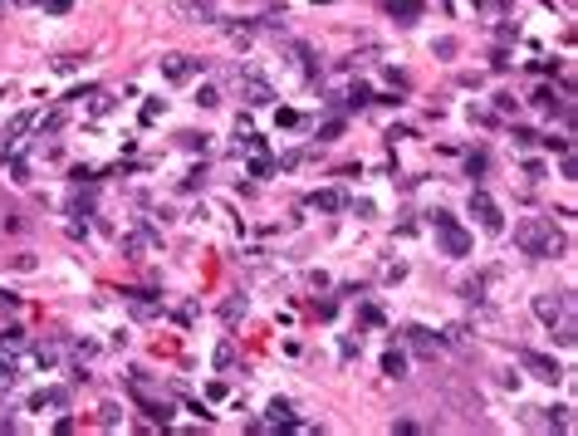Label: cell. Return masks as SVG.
I'll use <instances>...</instances> for the list:
<instances>
[{
    "mask_svg": "<svg viewBox=\"0 0 578 436\" xmlns=\"http://www.w3.org/2000/svg\"><path fill=\"white\" fill-rule=\"evenodd\" d=\"M515 245H519L529 260H554V255L569 250V240H564L544 216H524L519 220V225H515Z\"/></svg>",
    "mask_w": 578,
    "mask_h": 436,
    "instance_id": "1",
    "label": "cell"
},
{
    "mask_svg": "<svg viewBox=\"0 0 578 436\" xmlns=\"http://www.w3.org/2000/svg\"><path fill=\"white\" fill-rule=\"evenodd\" d=\"M431 220H436V245H441V255H471V235L451 220V211H431Z\"/></svg>",
    "mask_w": 578,
    "mask_h": 436,
    "instance_id": "2",
    "label": "cell"
},
{
    "mask_svg": "<svg viewBox=\"0 0 578 436\" xmlns=\"http://www.w3.org/2000/svg\"><path fill=\"white\" fill-rule=\"evenodd\" d=\"M569 304H574V299H569V289H559V294H554V289L534 294V314H539V324H549V328L574 324V319H569Z\"/></svg>",
    "mask_w": 578,
    "mask_h": 436,
    "instance_id": "3",
    "label": "cell"
},
{
    "mask_svg": "<svg viewBox=\"0 0 578 436\" xmlns=\"http://www.w3.org/2000/svg\"><path fill=\"white\" fill-rule=\"evenodd\" d=\"M471 216L481 220V230H490V235H500V230H505V216H500L495 197H490V192H481V187L471 192Z\"/></svg>",
    "mask_w": 578,
    "mask_h": 436,
    "instance_id": "4",
    "label": "cell"
},
{
    "mask_svg": "<svg viewBox=\"0 0 578 436\" xmlns=\"http://www.w3.org/2000/svg\"><path fill=\"white\" fill-rule=\"evenodd\" d=\"M240 99H245L250 108H265V104H275V89L265 84L260 69H240Z\"/></svg>",
    "mask_w": 578,
    "mask_h": 436,
    "instance_id": "5",
    "label": "cell"
},
{
    "mask_svg": "<svg viewBox=\"0 0 578 436\" xmlns=\"http://www.w3.org/2000/svg\"><path fill=\"white\" fill-rule=\"evenodd\" d=\"M157 64H162V79H172V84H187L192 74H201V59L192 54H162Z\"/></svg>",
    "mask_w": 578,
    "mask_h": 436,
    "instance_id": "6",
    "label": "cell"
},
{
    "mask_svg": "<svg viewBox=\"0 0 578 436\" xmlns=\"http://www.w3.org/2000/svg\"><path fill=\"white\" fill-rule=\"evenodd\" d=\"M172 5H177V15H187L192 25H221L216 0H172Z\"/></svg>",
    "mask_w": 578,
    "mask_h": 436,
    "instance_id": "7",
    "label": "cell"
},
{
    "mask_svg": "<svg viewBox=\"0 0 578 436\" xmlns=\"http://www.w3.org/2000/svg\"><path fill=\"white\" fill-rule=\"evenodd\" d=\"M118 245H123V255H128V260H142L147 250H157V230H152V225H142V230H128Z\"/></svg>",
    "mask_w": 578,
    "mask_h": 436,
    "instance_id": "8",
    "label": "cell"
},
{
    "mask_svg": "<svg viewBox=\"0 0 578 436\" xmlns=\"http://www.w3.org/2000/svg\"><path fill=\"white\" fill-rule=\"evenodd\" d=\"M519 363H524V368H529V373H534L539 382H559V378H564V368H559L554 358H544V353H534V348H524V353H519Z\"/></svg>",
    "mask_w": 578,
    "mask_h": 436,
    "instance_id": "9",
    "label": "cell"
},
{
    "mask_svg": "<svg viewBox=\"0 0 578 436\" xmlns=\"http://www.w3.org/2000/svg\"><path fill=\"white\" fill-rule=\"evenodd\" d=\"M128 309H133V319H157L162 314V299L152 289H128Z\"/></svg>",
    "mask_w": 578,
    "mask_h": 436,
    "instance_id": "10",
    "label": "cell"
},
{
    "mask_svg": "<svg viewBox=\"0 0 578 436\" xmlns=\"http://www.w3.org/2000/svg\"><path fill=\"white\" fill-rule=\"evenodd\" d=\"M289 59H294V69H299L304 79H319V59H314L309 44H289Z\"/></svg>",
    "mask_w": 578,
    "mask_h": 436,
    "instance_id": "11",
    "label": "cell"
},
{
    "mask_svg": "<svg viewBox=\"0 0 578 436\" xmlns=\"http://www.w3.org/2000/svg\"><path fill=\"white\" fill-rule=\"evenodd\" d=\"M69 402V392L64 387H44V392H35L30 397V412H44V407H64Z\"/></svg>",
    "mask_w": 578,
    "mask_h": 436,
    "instance_id": "12",
    "label": "cell"
},
{
    "mask_svg": "<svg viewBox=\"0 0 578 436\" xmlns=\"http://www.w3.org/2000/svg\"><path fill=\"white\" fill-rule=\"evenodd\" d=\"M133 397L142 402V412H147L152 422H162V427L172 422V402H157V397H147V392H133Z\"/></svg>",
    "mask_w": 578,
    "mask_h": 436,
    "instance_id": "13",
    "label": "cell"
},
{
    "mask_svg": "<svg viewBox=\"0 0 578 436\" xmlns=\"http://www.w3.org/2000/svg\"><path fill=\"white\" fill-rule=\"evenodd\" d=\"M240 319H245V294H230V299L221 304V324H226V328H235Z\"/></svg>",
    "mask_w": 578,
    "mask_h": 436,
    "instance_id": "14",
    "label": "cell"
},
{
    "mask_svg": "<svg viewBox=\"0 0 578 436\" xmlns=\"http://www.w3.org/2000/svg\"><path fill=\"white\" fill-rule=\"evenodd\" d=\"M383 373L387 378H407V353L402 348H387L383 353Z\"/></svg>",
    "mask_w": 578,
    "mask_h": 436,
    "instance_id": "15",
    "label": "cell"
},
{
    "mask_svg": "<svg viewBox=\"0 0 578 436\" xmlns=\"http://www.w3.org/2000/svg\"><path fill=\"white\" fill-rule=\"evenodd\" d=\"M529 104H534L539 113H564V99H559L554 89H534V99H529Z\"/></svg>",
    "mask_w": 578,
    "mask_h": 436,
    "instance_id": "16",
    "label": "cell"
},
{
    "mask_svg": "<svg viewBox=\"0 0 578 436\" xmlns=\"http://www.w3.org/2000/svg\"><path fill=\"white\" fill-rule=\"evenodd\" d=\"M265 412H270V427H294V407H289L285 397H275Z\"/></svg>",
    "mask_w": 578,
    "mask_h": 436,
    "instance_id": "17",
    "label": "cell"
},
{
    "mask_svg": "<svg viewBox=\"0 0 578 436\" xmlns=\"http://www.w3.org/2000/svg\"><path fill=\"white\" fill-rule=\"evenodd\" d=\"M387 10H392L402 25H412V20L422 15V0H387Z\"/></svg>",
    "mask_w": 578,
    "mask_h": 436,
    "instance_id": "18",
    "label": "cell"
},
{
    "mask_svg": "<svg viewBox=\"0 0 578 436\" xmlns=\"http://www.w3.org/2000/svg\"><path fill=\"white\" fill-rule=\"evenodd\" d=\"M309 206H314V211H343V197H338V192H314Z\"/></svg>",
    "mask_w": 578,
    "mask_h": 436,
    "instance_id": "19",
    "label": "cell"
},
{
    "mask_svg": "<svg viewBox=\"0 0 578 436\" xmlns=\"http://www.w3.org/2000/svg\"><path fill=\"white\" fill-rule=\"evenodd\" d=\"M407 338H412V348H417L422 358H431V353H436V338H431L426 328H407Z\"/></svg>",
    "mask_w": 578,
    "mask_h": 436,
    "instance_id": "20",
    "label": "cell"
},
{
    "mask_svg": "<svg viewBox=\"0 0 578 436\" xmlns=\"http://www.w3.org/2000/svg\"><path fill=\"white\" fill-rule=\"evenodd\" d=\"M35 363H39V368H54V363H59V343H39V348H35Z\"/></svg>",
    "mask_w": 578,
    "mask_h": 436,
    "instance_id": "21",
    "label": "cell"
},
{
    "mask_svg": "<svg viewBox=\"0 0 578 436\" xmlns=\"http://www.w3.org/2000/svg\"><path fill=\"white\" fill-rule=\"evenodd\" d=\"M196 104H201V108H216V104H221V89H216V84H201V89H196Z\"/></svg>",
    "mask_w": 578,
    "mask_h": 436,
    "instance_id": "22",
    "label": "cell"
},
{
    "mask_svg": "<svg viewBox=\"0 0 578 436\" xmlns=\"http://www.w3.org/2000/svg\"><path fill=\"white\" fill-rule=\"evenodd\" d=\"M363 104H373V89L368 84H353L348 89V108H363Z\"/></svg>",
    "mask_w": 578,
    "mask_h": 436,
    "instance_id": "23",
    "label": "cell"
},
{
    "mask_svg": "<svg viewBox=\"0 0 578 436\" xmlns=\"http://www.w3.org/2000/svg\"><path fill=\"white\" fill-rule=\"evenodd\" d=\"M30 123H35V113H20V118H10V127H5V137L15 142V137H20V132H25Z\"/></svg>",
    "mask_w": 578,
    "mask_h": 436,
    "instance_id": "24",
    "label": "cell"
},
{
    "mask_svg": "<svg viewBox=\"0 0 578 436\" xmlns=\"http://www.w3.org/2000/svg\"><path fill=\"white\" fill-rule=\"evenodd\" d=\"M319 137H324V142H333V137H343V118H328V123L319 127Z\"/></svg>",
    "mask_w": 578,
    "mask_h": 436,
    "instance_id": "25",
    "label": "cell"
},
{
    "mask_svg": "<svg viewBox=\"0 0 578 436\" xmlns=\"http://www.w3.org/2000/svg\"><path fill=\"white\" fill-rule=\"evenodd\" d=\"M35 5H44V15H69L74 10V0H35Z\"/></svg>",
    "mask_w": 578,
    "mask_h": 436,
    "instance_id": "26",
    "label": "cell"
},
{
    "mask_svg": "<svg viewBox=\"0 0 578 436\" xmlns=\"http://www.w3.org/2000/svg\"><path fill=\"white\" fill-rule=\"evenodd\" d=\"M108 108H113V94H103V89H94V104H89V113H98V118H103Z\"/></svg>",
    "mask_w": 578,
    "mask_h": 436,
    "instance_id": "27",
    "label": "cell"
},
{
    "mask_svg": "<svg viewBox=\"0 0 578 436\" xmlns=\"http://www.w3.org/2000/svg\"><path fill=\"white\" fill-rule=\"evenodd\" d=\"M59 127H64V108H54L44 123H39V137H44V132H59Z\"/></svg>",
    "mask_w": 578,
    "mask_h": 436,
    "instance_id": "28",
    "label": "cell"
},
{
    "mask_svg": "<svg viewBox=\"0 0 578 436\" xmlns=\"http://www.w3.org/2000/svg\"><path fill=\"white\" fill-rule=\"evenodd\" d=\"M182 147L187 152H206V132H182Z\"/></svg>",
    "mask_w": 578,
    "mask_h": 436,
    "instance_id": "29",
    "label": "cell"
},
{
    "mask_svg": "<svg viewBox=\"0 0 578 436\" xmlns=\"http://www.w3.org/2000/svg\"><path fill=\"white\" fill-rule=\"evenodd\" d=\"M304 162H309V152H285V157H280V172H294V167H304Z\"/></svg>",
    "mask_w": 578,
    "mask_h": 436,
    "instance_id": "30",
    "label": "cell"
},
{
    "mask_svg": "<svg viewBox=\"0 0 578 436\" xmlns=\"http://www.w3.org/2000/svg\"><path fill=\"white\" fill-rule=\"evenodd\" d=\"M485 167H490V157H485V152H471V157H466V172H471V177H481Z\"/></svg>",
    "mask_w": 578,
    "mask_h": 436,
    "instance_id": "31",
    "label": "cell"
},
{
    "mask_svg": "<svg viewBox=\"0 0 578 436\" xmlns=\"http://www.w3.org/2000/svg\"><path fill=\"white\" fill-rule=\"evenodd\" d=\"M456 49H461V44H456V39H436V44H431V54H436V59H451V54H456Z\"/></svg>",
    "mask_w": 578,
    "mask_h": 436,
    "instance_id": "32",
    "label": "cell"
},
{
    "mask_svg": "<svg viewBox=\"0 0 578 436\" xmlns=\"http://www.w3.org/2000/svg\"><path fill=\"white\" fill-rule=\"evenodd\" d=\"M230 363H235V348H230V343H221V348H216V368H221V373H226V368H230Z\"/></svg>",
    "mask_w": 578,
    "mask_h": 436,
    "instance_id": "33",
    "label": "cell"
},
{
    "mask_svg": "<svg viewBox=\"0 0 578 436\" xmlns=\"http://www.w3.org/2000/svg\"><path fill=\"white\" fill-rule=\"evenodd\" d=\"M544 422H549V427H559V432H569V407H554Z\"/></svg>",
    "mask_w": 578,
    "mask_h": 436,
    "instance_id": "34",
    "label": "cell"
},
{
    "mask_svg": "<svg viewBox=\"0 0 578 436\" xmlns=\"http://www.w3.org/2000/svg\"><path fill=\"white\" fill-rule=\"evenodd\" d=\"M54 69H59V74H74V69H79V54H59Z\"/></svg>",
    "mask_w": 578,
    "mask_h": 436,
    "instance_id": "35",
    "label": "cell"
},
{
    "mask_svg": "<svg viewBox=\"0 0 578 436\" xmlns=\"http://www.w3.org/2000/svg\"><path fill=\"white\" fill-rule=\"evenodd\" d=\"M270 172H275L270 157H255V162H250V177H270Z\"/></svg>",
    "mask_w": 578,
    "mask_h": 436,
    "instance_id": "36",
    "label": "cell"
},
{
    "mask_svg": "<svg viewBox=\"0 0 578 436\" xmlns=\"http://www.w3.org/2000/svg\"><path fill=\"white\" fill-rule=\"evenodd\" d=\"M515 142H519V147H534V142H539V132H529V127H515Z\"/></svg>",
    "mask_w": 578,
    "mask_h": 436,
    "instance_id": "37",
    "label": "cell"
},
{
    "mask_svg": "<svg viewBox=\"0 0 578 436\" xmlns=\"http://www.w3.org/2000/svg\"><path fill=\"white\" fill-rule=\"evenodd\" d=\"M0 387H15V363H10V358L0 363Z\"/></svg>",
    "mask_w": 578,
    "mask_h": 436,
    "instance_id": "38",
    "label": "cell"
},
{
    "mask_svg": "<svg viewBox=\"0 0 578 436\" xmlns=\"http://www.w3.org/2000/svg\"><path fill=\"white\" fill-rule=\"evenodd\" d=\"M201 182H206V167H192V172H187V182H182V187H187V192H192V187H201Z\"/></svg>",
    "mask_w": 578,
    "mask_h": 436,
    "instance_id": "39",
    "label": "cell"
},
{
    "mask_svg": "<svg viewBox=\"0 0 578 436\" xmlns=\"http://www.w3.org/2000/svg\"><path fill=\"white\" fill-rule=\"evenodd\" d=\"M524 177L529 182H544V162H524Z\"/></svg>",
    "mask_w": 578,
    "mask_h": 436,
    "instance_id": "40",
    "label": "cell"
},
{
    "mask_svg": "<svg viewBox=\"0 0 578 436\" xmlns=\"http://www.w3.org/2000/svg\"><path fill=\"white\" fill-rule=\"evenodd\" d=\"M98 422H103V427H118V407H113V402H108V407H103V412H98Z\"/></svg>",
    "mask_w": 578,
    "mask_h": 436,
    "instance_id": "41",
    "label": "cell"
},
{
    "mask_svg": "<svg viewBox=\"0 0 578 436\" xmlns=\"http://www.w3.org/2000/svg\"><path fill=\"white\" fill-rule=\"evenodd\" d=\"M0 309H10V314H15V309H20V294H10V289H0Z\"/></svg>",
    "mask_w": 578,
    "mask_h": 436,
    "instance_id": "42",
    "label": "cell"
},
{
    "mask_svg": "<svg viewBox=\"0 0 578 436\" xmlns=\"http://www.w3.org/2000/svg\"><path fill=\"white\" fill-rule=\"evenodd\" d=\"M275 123H280V127H294V123H299V113H294V108H280V118H275Z\"/></svg>",
    "mask_w": 578,
    "mask_h": 436,
    "instance_id": "43",
    "label": "cell"
},
{
    "mask_svg": "<svg viewBox=\"0 0 578 436\" xmlns=\"http://www.w3.org/2000/svg\"><path fill=\"white\" fill-rule=\"evenodd\" d=\"M20 5H35V0H20Z\"/></svg>",
    "mask_w": 578,
    "mask_h": 436,
    "instance_id": "44",
    "label": "cell"
},
{
    "mask_svg": "<svg viewBox=\"0 0 578 436\" xmlns=\"http://www.w3.org/2000/svg\"><path fill=\"white\" fill-rule=\"evenodd\" d=\"M0 15H5V0H0Z\"/></svg>",
    "mask_w": 578,
    "mask_h": 436,
    "instance_id": "45",
    "label": "cell"
}]
</instances>
